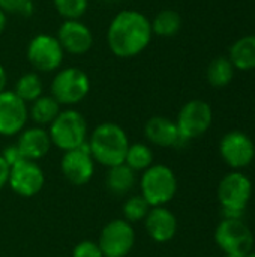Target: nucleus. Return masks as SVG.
I'll return each instance as SVG.
<instances>
[{
	"instance_id": "f257e3e1",
	"label": "nucleus",
	"mask_w": 255,
	"mask_h": 257,
	"mask_svg": "<svg viewBox=\"0 0 255 257\" xmlns=\"http://www.w3.org/2000/svg\"><path fill=\"white\" fill-rule=\"evenodd\" d=\"M152 36L150 20L140 11L125 9L111 20L107 30V44L114 56L129 59L143 53Z\"/></svg>"
},
{
	"instance_id": "f03ea898",
	"label": "nucleus",
	"mask_w": 255,
	"mask_h": 257,
	"mask_svg": "<svg viewBox=\"0 0 255 257\" xmlns=\"http://www.w3.org/2000/svg\"><path fill=\"white\" fill-rule=\"evenodd\" d=\"M90 155L95 163L105 167H113L125 163L129 148V139L125 130L114 122H104L98 125L87 139Z\"/></svg>"
},
{
	"instance_id": "7ed1b4c3",
	"label": "nucleus",
	"mask_w": 255,
	"mask_h": 257,
	"mask_svg": "<svg viewBox=\"0 0 255 257\" xmlns=\"http://www.w3.org/2000/svg\"><path fill=\"white\" fill-rule=\"evenodd\" d=\"M48 136L51 145L68 152L83 146L87 142V122L84 116L72 108L62 110L59 116L50 123Z\"/></svg>"
},
{
	"instance_id": "20e7f679",
	"label": "nucleus",
	"mask_w": 255,
	"mask_h": 257,
	"mask_svg": "<svg viewBox=\"0 0 255 257\" xmlns=\"http://www.w3.org/2000/svg\"><path fill=\"white\" fill-rule=\"evenodd\" d=\"M140 191L150 208L165 206L177 193V178L168 166L152 164L141 175Z\"/></svg>"
},
{
	"instance_id": "39448f33",
	"label": "nucleus",
	"mask_w": 255,
	"mask_h": 257,
	"mask_svg": "<svg viewBox=\"0 0 255 257\" xmlns=\"http://www.w3.org/2000/svg\"><path fill=\"white\" fill-rule=\"evenodd\" d=\"M90 92L89 75L75 66L65 68L56 72L50 86V95L60 105L80 104Z\"/></svg>"
},
{
	"instance_id": "423d86ee",
	"label": "nucleus",
	"mask_w": 255,
	"mask_h": 257,
	"mask_svg": "<svg viewBox=\"0 0 255 257\" xmlns=\"http://www.w3.org/2000/svg\"><path fill=\"white\" fill-rule=\"evenodd\" d=\"M65 51L56 36L39 33L33 36L26 48V57L30 66L38 72L59 71L63 63Z\"/></svg>"
},
{
	"instance_id": "0eeeda50",
	"label": "nucleus",
	"mask_w": 255,
	"mask_h": 257,
	"mask_svg": "<svg viewBox=\"0 0 255 257\" xmlns=\"http://www.w3.org/2000/svg\"><path fill=\"white\" fill-rule=\"evenodd\" d=\"M98 245L104 257H126L135 245V232L126 220H113L99 233Z\"/></svg>"
},
{
	"instance_id": "6e6552de",
	"label": "nucleus",
	"mask_w": 255,
	"mask_h": 257,
	"mask_svg": "<svg viewBox=\"0 0 255 257\" xmlns=\"http://www.w3.org/2000/svg\"><path fill=\"white\" fill-rule=\"evenodd\" d=\"M213 113L212 107L201 99H192L186 102L177 114V130L183 142L203 136L212 125Z\"/></svg>"
},
{
	"instance_id": "1a4fd4ad",
	"label": "nucleus",
	"mask_w": 255,
	"mask_h": 257,
	"mask_svg": "<svg viewBox=\"0 0 255 257\" xmlns=\"http://www.w3.org/2000/svg\"><path fill=\"white\" fill-rule=\"evenodd\" d=\"M215 241L225 254L248 256L254 245L252 232L242 220H222L216 227Z\"/></svg>"
},
{
	"instance_id": "9d476101",
	"label": "nucleus",
	"mask_w": 255,
	"mask_h": 257,
	"mask_svg": "<svg viewBox=\"0 0 255 257\" xmlns=\"http://www.w3.org/2000/svg\"><path fill=\"white\" fill-rule=\"evenodd\" d=\"M45 184V175L36 161L20 160L11 166L8 185L20 197H33Z\"/></svg>"
},
{
	"instance_id": "9b49d317",
	"label": "nucleus",
	"mask_w": 255,
	"mask_h": 257,
	"mask_svg": "<svg viewBox=\"0 0 255 257\" xmlns=\"http://www.w3.org/2000/svg\"><path fill=\"white\" fill-rule=\"evenodd\" d=\"M60 169L69 184L77 187L89 184L95 173V160L90 155L87 142L77 149L63 152Z\"/></svg>"
},
{
	"instance_id": "f8f14e48",
	"label": "nucleus",
	"mask_w": 255,
	"mask_h": 257,
	"mask_svg": "<svg viewBox=\"0 0 255 257\" xmlns=\"http://www.w3.org/2000/svg\"><path fill=\"white\" fill-rule=\"evenodd\" d=\"M29 120V107L12 90L0 93V136L12 137L20 134Z\"/></svg>"
},
{
	"instance_id": "ddd939ff",
	"label": "nucleus",
	"mask_w": 255,
	"mask_h": 257,
	"mask_svg": "<svg viewBox=\"0 0 255 257\" xmlns=\"http://www.w3.org/2000/svg\"><path fill=\"white\" fill-rule=\"evenodd\" d=\"M252 196L251 179L239 172L228 173L219 184L218 199L225 209H246V205Z\"/></svg>"
},
{
	"instance_id": "4468645a",
	"label": "nucleus",
	"mask_w": 255,
	"mask_h": 257,
	"mask_svg": "<svg viewBox=\"0 0 255 257\" xmlns=\"http://www.w3.org/2000/svg\"><path fill=\"white\" fill-rule=\"evenodd\" d=\"M219 151L224 161L234 169L249 166L255 157L254 142L242 131H231L225 134L221 140Z\"/></svg>"
},
{
	"instance_id": "2eb2a0df",
	"label": "nucleus",
	"mask_w": 255,
	"mask_h": 257,
	"mask_svg": "<svg viewBox=\"0 0 255 257\" xmlns=\"http://www.w3.org/2000/svg\"><path fill=\"white\" fill-rule=\"evenodd\" d=\"M56 38L65 53L75 56L86 54L93 45L92 30L80 20H65L60 24Z\"/></svg>"
},
{
	"instance_id": "dca6fc26",
	"label": "nucleus",
	"mask_w": 255,
	"mask_h": 257,
	"mask_svg": "<svg viewBox=\"0 0 255 257\" xmlns=\"http://www.w3.org/2000/svg\"><path fill=\"white\" fill-rule=\"evenodd\" d=\"M144 227L147 235L159 244L168 242L176 236L177 232V218L165 206L150 208L149 214L144 218Z\"/></svg>"
},
{
	"instance_id": "f3484780",
	"label": "nucleus",
	"mask_w": 255,
	"mask_h": 257,
	"mask_svg": "<svg viewBox=\"0 0 255 257\" xmlns=\"http://www.w3.org/2000/svg\"><path fill=\"white\" fill-rule=\"evenodd\" d=\"M15 145L24 160L38 161L50 152L51 140L45 128L30 126V128H24L18 134V140Z\"/></svg>"
},
{
	"instance_id": "a211bd4d",
	"label": "nucleus",
	"mask_w": 255,
	"mask_h": 257,
	"mask_svg": "<svg viewBox=\"0 0 255 257\" xmlns=\"http://www.w3.org/2000/svg\"><path fill=\"white\" fill-rule=\"evenodd\" d=\"M146 139L161 148H173L183 143L174 120L164 116H153L144 125Z\"/></svg>"
},
{
	"instance_id": "6ab92c4d",
	"label": "nucleus",
	"mask_w": 255,
	"mask_h": 257,
	"mask_svg": "<svg viewBox=\"0 0 255 257\" xmlns=\"http://www.w3.org/2000/svg\"><path fill=\"white\" fill-rule=\"evenodd\" d=\"M135 182H137L135 172L132 169H129L125 163L108 167V172L105 176V187L113 196L123 197V196L129 194L132 191Z\"/></svg>"
},
{
	"instance_id": "aec40b11",
	"label": "nucleus",
	"mask_w": 255,
	"mask_h": 257,
	"mask_svg": "<svg viewBox=\"0 0 255 257\" xmlns=\"http://www.w3.org/2000/svg\"><path fill=\"white\" fill-rule=\"evenodd\" d=\"M228 59L236 69H255V35H248L237 39L230 48Z\"/></svg>"
},
{
	"instance_id": "412c9836",
	"label": "nucleus",
	"mask_w": 255,
	"mask_h": 257,
	"mask_svg": "<svg viewBox=\"0 0 255 257\" xmlns=\"http://www.w3.org/2000/svg\"><path fill=\"white\" fill-rule=\"evenodd\" d=\"M60 104L51 96V95H41L38 99L30 102L29 108V117L35 122L36 126H45L59 116L60 113Z\"/></svg>"
},
{
	"instance_id": "4be33fe9",
	"label": "nucleus",
	"mask_w": 255,
	"mask_h": 257,
	"mask_svg": "<svg viewBox=\"0 0 255 257\" xmlns=\"http://www.w3.org/2000/svg\"><path fill=\"white\" fill-rule=\"evenodd\" d=\"M44 86L42 80L38 75V72H26L23 74L14 84V93L23 101V102H33L42 95Z\"/></svg>"
},
{
	"instance_id": "5701e85b",
	"label": "nucleus",
	"mask_w": 255,
	"mask_h": 257,
	"mask_svg": "<svg viewBox=\"0 0 255 257\" xmlns=\"http://www.w3.org/2000/svg\"><path fill=\"white\" fill-rule=\"evenodd\" d=\"M150 24H152V32L155 35L161 38H171L180 30L182 17L179 15V12L173 9H164L155 15Z\"/></svg>"
},
{
	"instance_id": "b1692460",
	"label": "nucleus",
	"mask_w": 255,
	"mask_h": 257,
	"mask_svg": "<svg viewBox=\"0 0 255 257\" xmlns=\"http://www.w3.org/2000/svg\"><path fill=\"white\" fill-rule=\"evenodd\" d=\"M234 69L228 57H216L207 66V81L213 87H225L231 83Z\"/></svg>"
},
{
	"instance_id": "393cba45",
	"label": "nucleus",
	"mask_w": 255,
	"mask_h": 257,
	"mask_svg": "<svg viewBox=\"0 0 255 257\" xmlns=\"http://www.w3.org/2000/svg\"><path fill=\"white\" fill-rule=\"evenodd\" d=\"M125 164L129 169H132L135 173L144 172L146 169H149L153 164V152L144 143L129 145L126 157H125Z\"/></svg>"
},
{
	"instance_id": "a878e982",
	"label": "nucleus",
	"mask_w": 255,
	"mask_h": 257,
	"mask_svg": "<svg viewBox=\"0 0 255 257\" xmlns=\"http://www.w3.org/2000/svg\"><path fill=\"white\" fill-rule=\"evenodd\" d=\"M149 211H150V205L144 200L141 194L129 196L123 203V220H126L131 224L144 221Z\"/></svg>"
},
{
	"instance_id": "bb28decb",
	"label": "nucleus",
	"mask_w": 255,
	"mask_h": 257,
	"mask_svg": "<svg viewBox=\"0 0 255 257\" xmlns=\"http://www.w3.org/2000/svg\"><path fill=\"white\" fill-rule=\"evenodd\" d=\"M54 9L63 20H80L89 6V0H53Z\"/></svg>"
},
{
	"instance_id": "cd10ccee",
	"label": "nucleus",
	"mask_w": 255,
	"mask_h": 257,
	"mask_svg": "<svg viewBox=\"0 0 255 257\" xmlns=\"http://www.w3.org/2000/svg\"><path fill=\"white\" fill-rule=\"evenodd\" d=\"M0 11L5 15L30 17L35 11L33 0H0Z\"/></svg>"
},
{
	"instance_id": "c85d7f7f",
	"label": "nucleus",
	"mask_w": 255,
	"mask_h": 257,
	"mask_svg": "<svg viewBox=\"0 0 255 257\" xmlns=\"http://www.w3.org/2000/svg\"><path fill=\"white\" fill-rule=\"evenodd\" d=\"M72 257H104L98 242L93 241H81L78 242L74 250H72Z\"/></svg>"
},
{
	"instance_id": "c756f323",
	"label": "nucleus",
	"mask_w": 255,
	"mask_h": 257,
	"mask_svg": "<svg viewBox=\"0 0 255 257\" xmlns=\"http://www.w3.org/2000/svg\"><path fill=\"white\" fill-rule=\"evenodd\" d=\"M0 155L5 158V161H6L9 166H14L15 163H18L20 160H23V157H21V154H20L17 145H9V146H6Z\"/></svg>"
},
{
	"instance_id": "7c9ffc66",
	"label": "nucleus",
	"mask_w": 255,
	"mask_h": 257,
	"mask_svg": "<svg viewBox=\"0 0 255 257\" xmlns=\"http://www.w3.org/2000/svg\"><path fill=\"white\" fill-rule=\"evenodd\" d=\"M9 172H11V166L5 161V158L0 155V190H2L5 185H8Z\"/></svg>"
},
{
	"instance_id": "2f4dec72",
	"label": "nucleus",
	"mask_w": 255,
	"mask_h": 257,
	"mask_svg": "<svg viewBox=\"0 0 255 257\" xmlns=\"http://www.w3.org/2000/svg\"><path fill=\"white\" fill-rule=\"evenodd\" d=\"M6 84H8V75H6L5 68L0 65V93H2L3 90H6Z\"/></svg>"
},
{
	"instance_id": "473e14b6",
	"label": "nucleus",
	"mask_w": 255,
	"mask_h": 257,
	"mask_svg": "<svg viewBox=\"0 0 255 257\" xmlns=\"http://www.w3.org/2000/svg\"><path fill=\"white\" fill-rule=\"evenodd\" d=\"M5 27H6V15L0 11V35L3 33Z\"/></svg>"
},
{
	"instance_id": "72a5a7b5",
	"label": "nucleus",
	"mask_w": 255,
	"mask_h": 257,
	"mask_svg": "<svg viewBox=\"0 0 255 257\" xmlns=\"http://www.w3.org/2000/svg\"><path fill=\"white\" fill-rule=\"evenodd\" d=\"M227 257H246L243 254H227Z\"/></svg>"
},
{
	"instance_id": "f704fd0d",
	"label": "nucleus",
	"mask_w": 255,
	"mask_h": 257,
	"mask_svg": "<svg viewBox=\"0 0 255 257\" xmlns=\"http://www.w3.org/2000/svg\"><path fill=\"white\" fill-rule=\"evenodd\" d=\"M246 257H255V253H249Z\"/></svg>"
},
{
	"instance_id": "c9c22d12",
	"label": "nucleus",
	"mask_w": 255,
	"mask_h": 257,
	"mask_svg": "<svg viewBox=\"0 0 255 257\" xmlns=\"http://www.w3.org/2000/svg\"><path fill=\"white\" fill-rule=\"evenodd\" d=\"M98 2H107V0H98Z\"/></svg>"
}]
</instances>
